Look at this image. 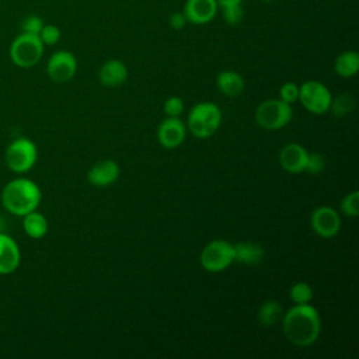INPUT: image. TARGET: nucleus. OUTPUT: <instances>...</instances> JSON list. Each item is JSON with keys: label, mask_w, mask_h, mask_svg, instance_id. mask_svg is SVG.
Returning a JSON list of instances; mask_svg holds the SVG:
<instances>
[{"label": "nucleus", "mask_w": 359, "mask_h": 359, "mask_svg": "<svg viewBox=\"0 0 359 359\" xmlns=\"http://www.w3.org/2000/svg\"><path fill=\"white\" fill-rule=\"evenodd\" d=\"M282 328L287 341L297 346H310L321 332V320L311 304H294L282 316Z\"/></svg>", "instance_id": "obj_1"}, {"label": "nucleus", "mask_w": 359, "mask_h": 359, "mask_svg": "<svg viewBox=\"0 0 359 359\" xmlns=\"http://www.w3.org/2000/svg\"><path fill=\"white\" fill-rule=\"evenodd\" d=\"M41 199L42 192L38 184L25 177L10 180L0 192V202L4 210L18 217L38 209Z\"/></svg>", "instance_id": "obj_2"}, {"label": "nucleus", "mask_w": 359, "mask_h": 359, "mask_svg": "<svg viewBox=\"0 0 359 359\" xmlns=\"http://www.w3.org/2000/svg\"><path fill=\"white\" fill-rule=\"evenodd\" d=\"M43 50L45 45L38 35L21 32L11 41L8 55L17 67L29 69L42 59Z\"/></svg>", "instance_id": "obj_3"}, {"label": "nucleus", "mask_w": 359, "mask_h": 359, "mask_svg": "<svg viewBox=\"0 0 359 359\" xmlns=\"http://www.w3.org/2000/svg\"><path fill=\"white\" fill-rule=\"evenodd\" d=\"M38 160L36 144L28 137H17L4 150V164L14 174L28 172Z\"/></svg>", "instance_id": "obj_4"}, {"label": "nucleus", "mask_w": 359, "mask_h": 359, "mask_svg": "<svg viewBox=\"0 0 359 359\" xmlns=\"http://www.w3.org/2000/svg\"><path fill=\"white\" fill-rule=\"evenodd\" d=\"M222 111L213 102L196 104L188 115V129L198 139L210 137L220 126Z\"/></svg>", "instance_id": "obj_5"}, {"label": "nucleus", "mask_w": 359, "mask_h": 359, "mask_svg": "<svg viewBox=\"0 0 359 359\" xmlns=\"http://www.w3.org/2000/svg\"><path fill=\"white\" fill-rule=\"evenodd\" d=\"M292 107L285 101L265 100L255 109V122L268 130H278L292 119Z\"/></svg>", "instance_id": "obj_6"}, {"label": "nucleus", "mask_w": 359, "mask_h": 359, "mask_svg": "<svg viewBox=\"0 0 359 359\" xmlns=\"http://www.w3.org/2000/svg\"><path fill=\"white\" fill-rule=\"evenodd\" d=\"M199 261L205 271L222 272L234 261L233 244L224 240H213L203 247Z\"/></svg>", "instance_id": "obj_7"}, {"label": "nucleus", "mask_w": 359, "mask_h": 359, "mask_svg": "<svg viewBox=\"0 0 359 359\" xmlns=\"http://www.w3.org/2000/svg\"><path fill=\"white\" fill-rule=\"evenodd\" d=\"M330 90L320 81L307 80L299 87V100L300 104L311 114L321 115L330 109L331 104Z\"/></svg>", "instance_id": "obj_8"}, {"label": "nucleus", "mask_w": 359, "mask_h": 359, "mask_svg": "<svg viewBox=\"0 0 359 359\" xmlns=\"http://www.w3.org/2000/svg\"><path fill=\"white\" fill-rule=\"evenodd\" d=\"M77 72V59L69 50H56L46 63L48 77L55 83H67Z\"/></svg>", "instance_id": "obj_9"}, {"label": "nucleus", "mask_w": 359, "mask_h": 359, "mask_svg": "<svg viewBox=\"0 0 359 359\" xmlns=\"http://www.w3.org/2000/svg\"><path fill=\"white\" fill-rule=\"evenodd\" d=\"M310 226L320 237L331 238L337 236L341 229V217L335 209L330 206H320L313 210L310 216Z\"/></svg>", "instance_id": "obj_10"}, {"label": "nucleus", "mask_w": 359, "mask_h": 359, "mask_svg": "<svg viewBox=\"0 0 359 359\" xmlns=\"http://www.w3.org/2000/svg\"><path fill=\"white\" fill-rule=\"evenodd\" d=\"M21 264L18 243L7 233L0 231V275L14 273Z\"/></svg>", "instance_id": "obj_11"}, {"label": "nucleus", "mask_w": 359, "mask_h": 359, "mask_svg": "<svg viewBox=\"0 0 359 359\" xmlns=\"http://www.w3.org/2000/svg\"><path fill=\"white\" fill-rule=\"evenodd\" d=\"M216 0H187L182 8V13L187 17V21L195 25H203L210 22L217 14Z\"/></svg>", "instance_id": "obj_12"}, {"label": "nucleus", "mask_w": 359, "mask_h": 359, "mask_svg": "<svg viewBox=\"0 0 359 359\" xmlns=\"http://www.w3.org/2000/svg\"><path fill=\"white\" fill-rule=\"evenodd\" d=\"M187 135V128L178 118L168 116L164 119L157 129V139L158 143L164 149H175L178 147Z\"/></svg>", "instance_id": "obj_13"}, {"label": "nucleus", "mask_w": 359, "mask_h": 359, "mask_svg": "<svg viewBox=\"0 0 359 359\" xmlns=\"http://www.w3.org/2000/svg\"><path fill=\"white\" fill-rule=\"evenodd\" d=\"M307 150L299 143H287L279 151L280 167L290 174H299L306 170Z\"/></svg>", "instance_id": "obj_14"}, {"label": "nucleus", "mask_w": 359, "mask_h": 359, "mask_svg": "<svg viewBox=\"0 0 359 359\" xmlns=\"http://www.w3.org/2000/svg\"><path fill=\"white\" fill-rule=\"evenodd\" d=\"M119 177V165L109 158L97 161L87 172V180L94 187H108Z\"/></svg>", "instance_id": "obj_15"}, {"label": "nucleus", "mask_w": 359, "mask_h": 359, "mask_svg": "<svg viewBox=\"0 0 359 359\" xmlns=\"http://www.w3.org/2000/svg\"><path fill=\"white\" fill-rule=\"evenodd\" d=\"M98 79L107 87H118L128 79V67L122 60H107L98 72Z\"/></svg>", "instance_id": "obj_16"}, {"label": "nucleus", "mask_w": 359, "mask_h": 359, "mask_svg": "<svg viewBox=\"0 0 359 359\" xmlns=\"http://www.w3.org/2000/svg\"><path fill=\"white\" fill-rule=\"evenodd\" d=\"M234 248V261L245 265H257L265 257V250L261 244L252 241H243L233 245Z\"/></svg>", "instance_id": "obj_17"}, {"label": "nucleus", "mask_w": 359, "mask_h": 359, "mask_svg": "<svg viewBox=\"0 0 359 359\" xmlns=\"http://www.w3.org/2000/svg\"><path fill=\"white\" fill-rule=\"evenodd\" d=\"M21 219H22V230L29 238L39 240L46 236L49 230V223L45 215L38 212V209L24 215Z\"/></svg>", "instance_id": "obj_18"}, {"label": "nucleus", "mask_w": 359, "mask_h": 359, "mask_svg": "<svg viewBox=\"0 0 359 359\" xmlns=\"http://www.w3.org/2000/svg\"><path fill=\"white\" fill-rule=\"evenodd\" d=\"M219 91L227 97H237L244 90V79L234 70H223L216 77Z\"/></svg>", "instance_id": "obj_19"}, {"label": "nucleus", "mask_w": 359, "mask_h": 359, "mask_svg": "<svg viewBox=\"0 0 359 359\" xmlns=\"http://www.w3.org/2000/svg\"><path fill=\"white\" fill-rule=\"evenodd\" d=\"M334 70L341 77L355 76L359 70V53L355 50L341 52L334 62Z\"/></svg>", "instance_id": "obj_20"}, {"label": "nucleus", "mask_w": 359, "mask_h": 359, "mask_svg": "<svg viewBox=\"0 0 359 359\" xmlns=\"http://www.w3.org/2000/svg\"><path fill=\"white\" fill-rule=\"evenodd\" d=\"M282 316H283V310L280 303L276 300H266L258 309L257 318L261 325L273 327L282 320Z\"/></svg>", "instance_id": "obj_21"}, {"label": "nucleus", "mask_w": 359, "mask_h": 359, "mask_svg": "<svg viewBox=\"0 0 359 359\" xmlns=\"http://www.w3.org/2000/svg\"><path fill=\"white\" fill-rule=\"evenodd\" d=\"M313 294V287L307 282H296L289 290V297L294 304L310 303Z\"/></svg>", "instance_id": "obj_22"}, {"label": "nucleus", "mask_w": 359, "mask_h": 359, "mask_svg": "<svg viewBox=\"0 0 359 359\" xmlns=\"http://www.w3.org/2000/svg\"><path fill=\"white\" fill-rule=\"evenodd\" d=\"M355 108V98L351 94H339L337 98L331 100L330 109L335 116H344Z\"/></svg>", "instance_id": "obj_23"}, {"label": "nucleus", "mask_w": 359, "mask_h": 359, "mask_svg": "<svg viewBox=\"0 0 359 359\" xmlns=\"http://www.w3.org/2000/svg\"><path fill=\"white\" fill-rule=\"evenodd\" d=\"M39 39L42 41V43L46 46H52L55 43L59 42L60 36H62V32H60V28L55 24H43L41 32L38 34Z\"/></svg>", "instance_id": "obj_24"}, {"label": "nucleus", "mask_w": 359, "mask_h": 359, "mask_svg": "<svg viewBox=\"0 0 359 359\" xmlns=\"http://www.w3.org/2000/svg\"><path fill=\"white\" fill-rule=\"evenodd\" d=\"M341 210L344 215L356 217L359 213V192L352 191L351 194L345 195L344 199L341 201Z\"/></svg>", "instance_id": "obj_25"}, {"label": "nucleus", "mask_w": 359, "mask_h": 359, "mask_svg": "<svg viewBox=\"0 0 359 359\" xmlns=\"http://www.w3.org/2000/svg\"><path fill=\"white\" fill-rule=\"evenodd\" d=\"M222 15H223V20L229 25H237L244 18V8L241 7V4L224 7V8H222Z\"/></svg>", "instance_id": "obj_26"}, {"label": "nucleus", "mask_w": 359, "mask_h": 359, "mask_svg": "<svg viewBox=\"0 0 359 359\" xmlns=\"http://www.w3.org/2000/svg\"><path fill=\"white\" fill-rule=\"evenodd\" d=\"M43 20L36 15V14H29L27 17H24V20L21 21V32H28V34H35L38 35L43 27Z\"/></svg>", "instance_id": "obj_27"}, {"label": "nucleus", "mask_w": 359, "mask_h": 359, "mask_svg": "<svg viewBox=\"0 0 359 359\" xmlns=\"http://www.w3.org/2000/svg\"><path fill=\"white\" fill-rule=\"evenodd\" d=\"M279 95H280V100L285 101L286 104H293L299 100V86L292 81H287L280 87Z\"/></svg>", "instance_id": "obj_28"}, {"label": "nucleus", "mask_w": 359, "mask_h": 359, "mask_svg": "<svg viewBox=\"0 0 359 359\" xmlns=\"http://www.w3.org/2000/svg\"><path fill=\"white\" fill-rule=\"evenodd\" d=\"M163 109L165 112L167 116H172V118H178L184 109V102L180 97H170L165 100Z\"/></svg>", "instance_id": "obj_29"}, {"label": "nucleus", "mask_w": 359, "mask_h": 359, "mask_svg": "<svg viewBox=\"0 0 359 359\" xmlns=\"http://www.w3.org/2000/svg\"><path fill=\"white\" fill-rule=\"evenodd\" d=\"M325 167V160L324 156L320 153H309L307 156V163H306V170L310 174H318L324 170Z\"/></svg>", "instance_id": "obj_30"}, {"label": "nucleus", "mask_w": 359, "mask_h": 359, "mask_svg": "<svg viewBox=\"0 0 359 359\" xmlns=\"http://www.w3.org/2000/svg\"><path fill=\"white\" fill-rule=\"evenodd\" d=\"M168 24H170V27L172 29L180 31V29H182L188 24V21H187V17H185V14L182 11H175V13H172L170 15Z\"/></svg>", "instance_id": "obj_31"}, {"label": "nucleus", "mask_w": 359, "mask_h": 359, "mask_svg": "<svg viewBox=\"0 0 359 359\" xmlns=\"http://www.w3.org/2000/svg\"><path fill=\"white\" fill-rule=\"evenodd\" d=\"M243 0H216L217 7L219 8H224V7H230V6H236V4H241Z\"/></svg>", "instance_id": "obj_32"}, {"label": "nucleus", "mask_w": 359, "mask_h": 359, "mask_svg": "<svg viewBox=\"0 0 359 359\" xmlns=\"http://www.w3.org/2000/svg\"><path fill=\"white\" fill-rule=\"evenodd\" d=\"M264 1H272V0H264Z\"/></svg>", "instance_id": "obj_33"}]
</instances>
